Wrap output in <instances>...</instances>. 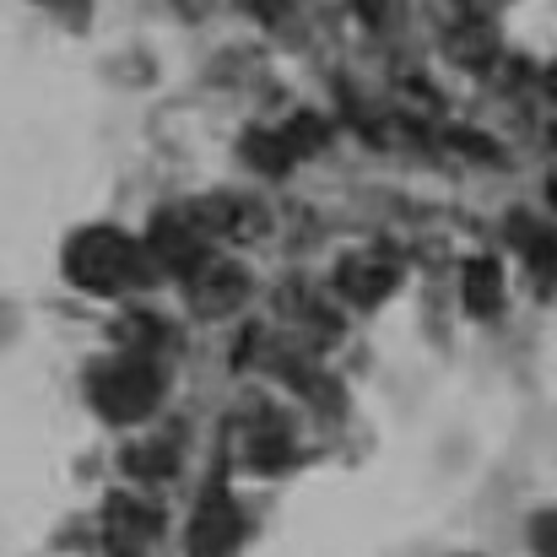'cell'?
Listing matches in <instances>:
<instances>
[{
	"mask_svg": "<svg viewBox=\"0 0 557 557\" xmlns=\"http://www.w3.org/2000/svg\"><path fill=\"white\" fill-rule=\"evenodd\" d=\"M163 395V373L152 369L147 358H125L114 369L92 373V400L109 422H136L152 411V400Z\"/></svg>",
	"mask_w": 557,
	"mask_h": 557,
	"instance_id": "7a4b0ae2",
	"label": "cell"
},
{
	"mask_svg": "<svg viewBox=\"0 0 557 557\" xmlns=\"http://www.w3.org/2000/svg\"><path fill=\"white\" fill-rule=\"evenodd\" d=\"M547 92H553V98H557V65H553V71H547Z\"/></svg>",
	"mask_w": 557,
	"mask_h": 557,
	"instance_id": "30bf717a",
	"label": "cell"
},
{
	"mask_svg": "<svg viewBox=\"0 0 557 557\" xmlns=\"http://www.w3.org/2000/svg\"><path fill=\"white\" fill-rule=\"evenodd\" d=\"M195 271V309L200 314H227L244 293H249V276L238 271V265H227V260H195L189 265Z\"/></svg>",
	"mask_w": 557,
	"mask_h": 557,
	"instance_id": "3957f363",
	"label": "cell"
},
{
	"mask_svg": "<svg viewBox=\"0 0 557 557\" xmlns=\"http://www.w3.org/2000/svg\"><path fill=\"white\" fill-rule=\"evenodd\" d=\"M233 536H238V520H233V509L227 504H211L200 520H195V557H216L233 547Z\"/></svg>",
	"mask_w": 557,
	"mask_h": 557,
	"instance_id": "52a82bcc",
	"label": "cell"
},
{
	"mask_svg": "<svg viewBox=\"0 0 557 557\" xmlns=\"http://www.w3.org/2000/svg\"><path fill=\"white\" fill-rule=\"evenodd\" d=\"M389 282H395V265H389L384 255H379V260H373V255H358V260H347V265H342V287H347L358 304L384 298V293H389Z\"/></svg>",
	"mask_w": 557,
	"mask_h": 557,
	"instance_id": "5b68a950",
	"label": "cell"
},
{
	"mask_svg": "<svg viewBox=\"0 0 557 557\" xmlns=\"http://www.w3.org/2000/svg\"><path fill=\"white\" fill-rule=\"evenodd\" d=\"M449 54H455L460 65H487V60L498 54V38L487 33L482 16H466V22H455V33H449Z\"/></svg>",
	"mask_w": 557,
	"mask_h": 557,
	"instance_id": "8992f818",
	"label": "cell"
},
{
	"mask_svg": "<svg viewBox=\"0 0 557 557\" xmlns=\"http://www.w3.org/2000/svg\"><path fill=\"white\" fill-rule=\"evenodd\" d=\"M131 471L136 476H169L174 471V444H141V449H131Z\"/></svg>",
	"mask_w": 557,
	"mask_h": 557,
	"instance_id": "9c48e42d",
	"label": "cell"
},
{
	"mask_svg": "<svg viewBox=\"0 0 557 557\" xmlns=\"http://www.w3.org/2000/svg\"><path fill=\"white\" fill-rule=\"evenodd\" d=\"M114 557H136V553H114Z\"/></svg>",
	"mask_w": 557,
	"mask_h": 557,
	"instance_id": "8fae6325",
	"label": "cell"
},
{
	"mask_svg": "<svg viewBox=\"0 0 557 557\" xmlns=\"http://www.w3.org/2000/svg\"><path fill=\"white\" fill-rule=\"evenodd\" d=\"M498 298H504V293H498V265H493V260H476L471 276H466V304H471L476 314H493Z\"/></svg>",
	"mask_w": 557,
	"mask_h": 557,
	"instance_id": "ba28073f",
	"label": "cell"
},
{
	"mask_svg": "<svg viewBox=\"0 0 557 557\" xmlns=\"http://www.w3.org/2000/svg\"><path fill=\"white\" fill-rule=\"evenodd\" d=\"M65 271L87 287V293H125L147 276V260L141 249L125 238V233H109V227H92L82 233L71 249H65Z\"/></svg>",
	"mask_w": 557,
	"mask_h": 557,
	"instance_id": "6da1fadb",
	"label": "cell"
},
{
	"mask_svg": "<svg viewBox=\"0 0 557 557\" xmlns=\"http://www.w3.org/2000/svg\"><path fill=\"white\" fill-rule=\"evenodd\" d=\"M158 525H163L158 509H147V504H136V498H114V504H109V536H114L120 553H136Z\"/></svg>",
	"mask_w": 557,
	"mask_h": 557,
	"instance_id": "277c9868",
	"label": "cell"
}]
</instances>
